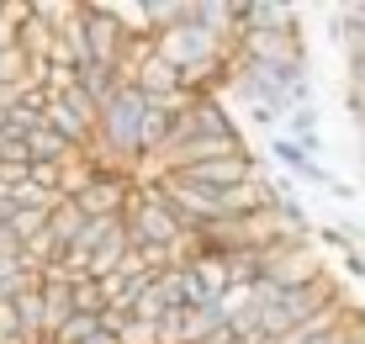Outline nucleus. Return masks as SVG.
<instances>
[{"label": "nucleus", "mask_w": 365, "mask_h": 344, "mask_svg": "<svg viewBox=\"0 0 365 344\" xmlns=\"http://www.w3.org/2000/svg\"><path fill=\"white\" fill-rule=\"evenodd\" d=\"M238 59L259 64V69H275V74H312L302 32H244L238 37Z\"/></svg>", "instance_id": "obj_1"}, {"label": "nucleus", "mask_w": 365, "mask_h": 344, "mask_svg": "<svg viewBox=\"0 0 365 344\" xmlns=\"http://www.w3.org/2000/svg\"><path fill=\"white\" fill-rule=\"evenodd\" d=\"M128 196H133V181H128V175L101 170V164H96V175H91V181H85L80 191H74L69 201L80 207V218H122Z\"/></svg>", "instance_id": "obj_2"}, {"label": "nucleus", "mask_w": 365, "mask_h": 344, "mask_svg": "<svg viewBox=\"0 0 365 344\" xmlns=\"http://www.w3.org/2000/svg\"><path fill=\"white\" fill-rule=\"evenodd\" d=\"M244 32H302V11L292 0H238V37Z\"/></svg>", "instance_id": "obj_3"}, {"label": "nucleus", "mask_w": 365, "mask_h": 344, "mask_svg": "<svg viewBox=\"0 0 365 344\" xmlns=\"http://www.w3.org/2000/svg\"><path fill=\"white\" fill-rule=\"evenodd\" d=\"M217 313L212 308H170L159 318V344H196L207 334H217Z\"/></svg>", "instance_id": "obj_4"}, {"label": "nucleus", "mask_w": 365, "mask_h": 344, "mask_svg": "<svg viewBox=\"0 0 365 344\" xmlns=\"http://www.w3.org/2000/svg\"><path fill=\"white\" fill-rule=\"evenodd\" d=\"M21 148H27V164H69V159H80V154L64 143V138H58L53 127H43V122H37L32 133L21 138Z\"/></svg>", "instance_id": "obj_5"}, {"label": "nucleus", "mask_w": 365, "mask_h": 344, "mask_svg": "<svg viewBox=\"0 0 365 344\" xmlns=\"http://www.w3.org/2000/svg\"><path fill=\"white\" fill-rule=\"evenodd\" d=\"M106 16L117 21L122 37H138V43H154V27H148V6L143 0H101Z\"/></svg>", "instance_id": "obj_6"}, {"label": "nucleus", "mask_w": 365, "mask_h": 344, "mask_svg": "<svg viewBox=\"0 0 365 344\" xmlns=\"http://www.w3.org/2000/svg\"><path fill=\"white\" fill-rule=\"evenodd\" d=\"M43 228H48V238H53L58 249H69L74 238H80V228H85V218H80V207L64 196V201H53L48 207V218H43Z\"/></svg>", "instance_id": "obj_7"}, {"label": "nucleus", "mask_w": 365, "mask_h": 344, "mask_svg": "<svg viewBox=\"0 0 365 344\" xmlns=\"http://www.w3.org/2000/svg\"><path fill=\"white\" fill-rule=\"evenodd\" d=\"M255 308V281H228L217 302H212V313H217V323H233V318H244Z\"/></svg>", "instance_id": "obj_8"}, {"label": "nucleus", "mask_w": 365, "mask_h": 344, "mask_svg": "<svg viewBox=\"0 0 365 344\" xmlns=\"http://www.w3.org/2000/svg\"><path fill=\"white\" fill-rule=\"evenodd\" d=\"M74 85H80V91L96 101V111H101V101L117 91V74H111V69H101V64H80V69H74Z\"/></svg>", "instance_id": "obj_9"}, {"label": "nucleus", "mask_w": 365, "mask_h": 344, "mask_svg": "<svg viewBox=\"0 0 365 344\" xmlns=\"http://www.w3.org/2000/svg\"><path fill=\"white\" fill-rule=\"evenodd\" d=\"M265 154H270L275 164H281V170H292V181H297V170H302V164H318V159H307V154H302V148L292 143V138H281V133H270Z\"/></svg>", "instance_id": "obj_10"}, {"label": "nucleus", "mask_w": 365, "mask_h": 344, "mask_svg": "<svg viewBox=\"0 0 365 344\" xmlns=\"http://www.w3.org/2000/svg\"><path fill=\"white\" fill-rule=\"evenodd\" d=\"M117 344H159V328H154V323H138V318H128V328L117 334Z\"/></svg>", "instance_id": "obj_11"}, {"label": "nucleus", "mask_w": 365, "mask_h": 344, "mask_svg": "<svg viewBox=\"0 0 365 344\" xmlns=\"http://www.w3.org/2000/svg\"><path fill=\"white\" fill-rule=\"evenodd\" d=\"M329 196H334V201H339V207H344V212H349V207H355V201H360V191H355V186H349V181H339V175H334V181H329Z\"/></svg>", "instance_id": "obj_12"}, {"label": "nucleus", "mask_w": 365, "mask_h": 344, "mask_svg": "<svg viewBox=\"0 0 365 344\" xmlns=\"http://www.w3.org/2000/svg\"><path fill=\"white\" fill-rule=\"evenodd\" d=\"M344 275H355V281H365V260H360V254H355V249H349V254H344Z\"/></svg>", "instance_id": "obj_13"}, {"label": "nucleus", "mask_w": 365, "mask_h": 344, "mask_svg": "<svg viewBox=\"0 0 365 344\" xmlns=\"http://www.w3.org/2000/svg\"><path fill=\"white\" fill-rule=\"evenodd\" d=\"M85 344H117V339H111V334H101V328H96V334L85 339Z\"/></svg>", "instance_id": "obj_14"}, {"label": "nucleus", "mask_w": 365, "mask_h": 344, "mask_svg": "<svg viewBox=\"0 0 365 344\" xmlns=\"http://www.w3.org/2000/svg\"><path fill=\"white\" fill-rule=\"evenodd\" d=\"M11 244V233H6V223H0V249H6Z\"/></svg>", "instance_id": "obj_15"}, {"label": "nucleus", "mask_w": 365, "mask_h": 344, "mask_svg": "<svg viewBox=\"0 0 365 344\" xmlns=\"http://www.w3.org/2000/svg\"><path fill=\"white\" fill-rule=\"evenodd\" d=\"M360 170H365V143H360Z\"/></svg>", "instance_id": "obj_16"}]
</instances>
